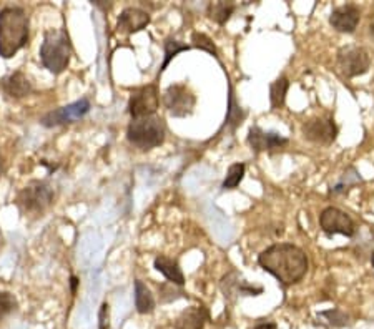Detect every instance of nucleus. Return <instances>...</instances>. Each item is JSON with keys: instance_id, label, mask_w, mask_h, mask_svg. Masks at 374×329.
<instances>
[{"instance_id": "nucleus-1", "label": "nucleus", "mask_w": 374, "mask_h": 329, "mask_svg": "<svg viewBox=\"0 0 374 329\" xmlns=\"http://www.w3.org/2000/svg\"><path fill=\"white\" fill-rule=\"evenodd\" d=\"M258 263L284 286L296 285L308 273V256L291 243L271 244L258 256Z\"/></svg>"}, {"instance_id": "nucleus-2", "label": "nucleus", "mask_w": 374, "mask_h": 329, "mask_svg": "<svg viewBox=\"0 0 374 329\" xmlns=\"http://www.w3.org/2000/svg\"><path fill=\"white\" fill-rule=\"evenodd\" d=\"M29 17L24 8L6 7L0 10V57L12 58L27 45Z\"/></svg>"}, {"instance_id": "nucleus-3", "label": "nucleus", "mask_w": 374, "mask_h": 329, "mask_svg": "<svg viewBox=\"0 0 374 329\" xmlns=\"http://www.w3.org/2000/svg\"><path fill=\"white\" fill-rule=\"evenodd\" d=\"M72 55L70 39L65 31L62 28H52L45 32L44 42L40 47V60L42 65L52 74L58 75L69 67Z\"/></svg>"}, {"instance_id": "nucleus-4", "label": "nucleus", "mask_w": 374, "mask_h": 329, "mask_svg": "<svg viewBox=\"0 0 374 329\" xmlns=\"http://www.w3.org/2000/svg\"><path fill=\"white\" fill-rule=\"evenodd\" d=\"M165 124L160 117H143L135 118L130 121L129 128H127V140L135 149L148 151L156 149L165 142Z\"/></svg>"}, {"instance_id": "nucleus-5", "label": "nucleus", "mask_w": 374, "mask_h": 329, "mask_svg": "<svg viewBox=\"0 0 374 329\" xmlns=\"http://www.w3.org/2000/svg\"><path fill=\"white\" fill-rule=\"evenodd\" d=\"M54 189L45 181H32L17 196V206L24 214H42L52 205Z\"/></svg>"}, {"instance_id": "nucleus-6", "label": "nucleus", "mask_w": 374, "mask_h": 329, "mask_svg": "<svg viewBox=\"0 0 374 329\" xmlns=\"http://www.w3.org/2000/svg\"><path fill=\"white\" fill-rule=\"evenodd\" d=\"M163 103L170 115L175 118H185L193 113L197 96L185 83H173L165 90Z\"/></svg>"}, {"instance_id": "nucleus-7", "label": "nucleus", "mask_w": 374, "mask_h": 329, "mask_svg": "<svg viewBox=\"0 0 374 329\" xmlns=\"http://www.w3.org/2000/svg\"><path fill=\"white\" fill-rule=\"evenodd\" d=\"M338 69L346 78L364 75L371 67V57L363 47H343L336 57Z\"/></svg>"}, {"instance_id": "nucleus-8", "label": "nucleus", "mask_w": 374, "mask_h": 329, "mask_svg": "<svg viewBox=\"0 0 374 329\" xmlns=\"http://www.w3.org/2000/svg\"><path fill=\"white\" fill-rule=\"evenodd\" d=\"M338 125L331 117H313L306 120L301 126L304 140L316 143V145L328 146L338 138Z\"/></svg>"}, {"instance_id": "nucleus-9", "label": "nucleus", "mask_w": 374, "mask_h": 329, "mask_svg": "<svg viewBox=\"0 0 374 329\" xmlns=\"http://www.w3.org/2000/svg\"><path fill=\"white\" fill-rule=\"evenodd\" d=\"M158 107H160V94L158 87H156L155 83L140 87L137 90L131 92V96L129 100V113L131 115V120L155 115Z\"/></svg>"}, {"instance_id": "nucleus-10", "label": "nucleus", "mask_w": 374, "mask_h": 329, "mask_svg": "<svg viewBox=\"0 0 374 329\" xmlns=\"http://www.w3.org/2000/svg\"><path fill=\"white\" fill-rule=\"evenodd\" d=\"M320 226L326 235H344V236H355L356 225L352 218L343 210L334 208V206H328L320 214Z\"/></svg>"}, {"instance_id": "nucleus-11", "label": "nucleus", "mask_w": 374, "mask_h": 329, "mask_svg": "<svg viewBox=\"0 0 374 329\" xmlns=\"http://www.w3.org/2000/svg\"><path fill=\"white\" fill-rule=\"evenodd\" d=\"M90 110V102L87 99H80L76 102L65 105V107H60L54 112H49L47 115L42 118V125L49 126H58V125H65V124H74V121L83 118Z\"/></svg>"}, {"instance_id": "nucleus-12", "label": "nucleus", "mask_w": 374, "mask_h": 329, "mask_svg": "<svg viewBox=\"0 0 374 329\" xmlns=\"http://www.w3.org/2000/svg\"><path fill=\"white\" fill-rule=\"evenodd\" d=\"M248 143L254 153L261 151H276L282 150L290 143L286 137L275 132H265L258 125H253L248 132Z\"/></svg>"}, {"instance_id": "nucleus-13", "label": "nucleus", "mask_w": 374, "mask_h": 329, "mask_svg": "<svg viewBox=\"0 0 374 329\" xmlns=\"http://www.w3.org/2000/svg\"><path fill=\"white\" fill-rule=\"evenodd\" d=\"M359 19H361L359 7H356L355 3H344V6H339L331 12L330 24L334 31L341 33H352L356 28H358Z\"/></svg>"}, {"instance_id": "nucleus-14", "label": "nucleus", "mask_w": 374, "mask_h": 329, "mask_svg": "<svg viewBox=\"0 0 374 329\" xmlns=\"http://www.w3.org/2000/svg\"><path fill=\"white\" fill-rule=\"evenodd\" d=\"M222 291L225 298L235 301L238 296H260L263 294L261 286L248 285L236 271H231L222 280Z\"/></svg>"}, {"instance_id": "nucleus-15", "label": "nucleus", "mask_w": 374, "mask_h": 329, "mask_svg": "<svg viewBox=\"0 0 374 329\" xmlns=\"http://www.w3.org/2000/svg\"><path fill=\"white\" fill-rule=\"evenodd\" d=\"M148 24H150V15H148V12L137 7H129L122 12L120 17H118L117 28L118 32L123 33H135L143 31Z\"/></svg>"}, {"instance_id": "nucleus-16", "label": "nucleus", "mask_w": 374, "mask_h": 329, "mask_svg": "<svg viewBox=\"0 0 374 329\" xmlns=\"http://www.w3.org/2000/svg\"><path fill=\"white\" fill-rule=\"evenodd\" d=\"M210 319V313L205 306H191L181 313L173 323L175 329H203Z\"/></svg>"}, {"instance_id": "nucleus-17", "label": "nucleus", "mask_w": 374, "mask_h": 329, "mask_svg": "<svg viewBox=\"0 0 374 329\" xmlns=\"http://www.w3.org/2000/svg\"><path fill=\"white\" fill-rule=\"evenodd\" d=\"M0 88L10 99H24V96H27L32 92L31 82H29V78L25 77L22 71H15V74L0 80Z\"/></svg>"}, {"instance_id": "nucleus-18", "label": "nucleus", "mask_w": 374, "mask_h": 329, "mask_svg": "<svg viewBox=\"0 0 374 329\" xmlns=\"http://www.w3.org/2000/svg\"><path fill=\"white\" fill-rule=\"evenodd\" d=\"M153 267H155L156 271L167 278L168 282H173V285L180 286V288L185 285L184 271H181L180 264H178L175 260L168 258V256L165 255H160L156 256L155 261H153Z\"/></svg>"}, {"instance_id": "nucleus-19", "label": "nucleus", "mask_w": 374, "mask_h": 329, "mask_svg": "<svg viewBox=\"0 0 374 329\" xmlns=\"http://www.w3.org/2000/svg\"><path fill=\"white\" fill-rule=\"evenodd\" d=\"M135 307L140 314H150L155 310V298L143 281H135Z\"/></svg>"}, {"instance_id": "nucleus-20", "label": "nucleus", "mask_w": 374, "mask_h": 329, "mask_svg": "<svg viewBox=\"0 0 374 329\" xmlns=\"http://www.w3.org/2000/svg\"><path fill=\"white\" fill-rule=\"evenodd\" d=\"M235 10H236L235 2H225V0H220V2H210L206 6L208 19L213 20V22L218 25L227 24Z\"/></svg>"}, {"instance_id": "nucleus-21", "label": "nucleus", "mask_w": 374, "mask_h": 329, "mask_svg": "<svg viewBox=\"0 0 374 329\" xmlns=\"http://www.w3.org/2000/svg\"><path fill=\"white\" fill-rule=\"evenodd\" d=\"M245 118H246V112L240 107V103L236 102L235 92H233L231 85H229L228 110H227V118H225V125H227L231 132H235L238 126L243 124Z\"/></svg>"}, {"instance_id": "nucleus-22", "label": "nucleus", "mask_w": 374, "mask_h": 329, "mask_svg": "<svg viewBox=\"0 0 374 329\" xmlns=\"http://www.w3.org/2000/svg\"><path fill=\"white\" fill-rule=\"evenodd\" d=\"M288 88H290V82H288L286 77H279L278 80H275L270 85V102L271 108L276 110L279 107H283L284 100H286Z\"/></svg>"}, {"instance_id": "nucleus-23", "label": "nucleus", "mask_w": 374, "mask_h": 329, "mask_svg": "<svg viewBox=\"0 0 374 329\" xmlns=\"http://www.w3.org/2000/svg\"><path fill=\"white\" fill-rule=\"evenodd\" d=\"M190 49H191L190 45L181 44V42H178L177 39H172V37L165 40V60H163V63H161V67H160V74H161V71H165V69L168 67V63L172 62L178 53L186 52V50H190Z\"/></svg>"}, {"instance_id": "nucleus-24", "label": "nucleus", "mask_w": 374, "mask_h": 329, "mask_svg": "<svg viewBox=\"0 0 374 329\" xmlns=\"http://www.w3.org/2000/svg\"><path fill=\"white\" fill-rule=\"evenodd\" d=\"M363 181V178L359 176V173L355 170V168H348L346 171L343 173L341 178H339V181L336 185H334L333 188H331V193H343V192H348L351 187H355V185H358Z\"/></svg>"}, {"instance_id": "nucleus-25", "label": "nucleus", "mask_w": 374, "mask_h": 329, "mask_svg": "<svg viewBox=\"0 0 374 329\" xmlns=\"http://www.w3.org/2000/svg\"><path fill=\"white\" fill-rule=\"evenodd\" d=\"M245 170H246L245 163H233L231 167L228 168L227 178L223 180L222 188L223 189H235L238 185L241 183V180H243Z\"/></svg>"}, {"instance_id": "nucleus-26", "label": "nucleus", "mask_w": 374, "mask_h": 329, "mask_svg": "<svg viewBox=\"0 0 374 329\" xmlns=\"http://www.w3.org/2000/svg\"><path fill=\"white\" fill-rule=\"evenodd\" d=\"M191 42H193L195 49L203 50V52L213 55V57H218V49H216L213 40H211L208 35H205V33L193 32L191 33Z\"/></svg>"}, {"instance_id": "nucleus-27", "label": "nucleus", "mask_w": 374, "mask_h": 329, "mask_svg": "<svg viewBox=\"0 0 374 329\" xmlns=\"http://www.w3.org/2000/svg\"><path fill=\"white\" fill-rule=\"evenodd\" d=\"M158 291H160V301L161 303H172V301H177V299L186 296L185 291L177 288V285H173V282H163V285L158 286Z\"/></svg>"}, {"instance_id": "nucleus-28", "label": "nucleus", "mask_w": 374, "mask_h": 329, "mask_svg": "<svg viewBox=\"0 0 374 329\" xmlns=\"http://www.w3.org/2000/svg\"><path fill=\"white\" fill-rule=\"evenodd\" d=\"M323 318H326L330 321L331 326H336V328H343V326H346L348 323V314L344 313V311L341 310H338V307H333V310H328V311H323L321 313Z\"/></svg>"}, {"instance_id": "nucleus-29", "label": "nucleus", "mask_w": 374, "mask_h": 329, "mask_svg": "<svg viewBox=\"0 0 374 329\" xmlns=\"http://www.w3.org/2000/svg\"><path fill=\"white\" fill-rule=\"evenodd\" d=\"M15 310H17V299L14 298V294L0 291V319L6 318V316H8Z\"/></svg>"}, {"instance_id": "nucleus-30", "label": "nucleus", "mask_w": 374, "mask_h": 329, "mask_svg": "<svg viewBox=\"0 0 374 329\" xmlns=\"http://www.w3.org/2000/svg\"><path fill=\"white\" fill-rule=\"evenodd\" d=\"M108 326H110V306L107 303H104L99 311V329H108Z\"/></svg>"}, {"instance_id": "nucleus-31", "label": "nucleus", "mask_w": 374, "mask_h": 329, "mask_svg": "<svg viewBox=\"0 0 374 329\" xmlns=\"http://www.w3.org/2000/svg\"><path fill=\"white\" fill-rule=\"evenodd\" d=\"M254 329H276L275 323H258Z\"/></svg>"}, {"instance_id": "nucleus-32", "label": "nucleus", "mask_w": 374, "mask_h": 329, "mask_svg": "<svg viewBox=\"0 0 374 329\" xmlns=\"http://www.w3.org/2000/svg\"><path fill=\"white\" fill-rule=\"evenodd\" d=\"M76 282H79V281H76V278H72V291H74V293L76 289Z\"/></svg>"}, {"instance_id": "nucleus-33", "label": "nucleus", "mask_w": 374, "mask_h": 329, "mask_svg": "<svg viewBox=\"0 0 374 329\" xmlns=\"http://www.w3.org/2000/svg\"><path fill=\"white\" fill-rule=\"evenodd\" d=\"M369 33H371V37L374 39V24L371 25V27H369Z\"/></svg>"}, {"instance_id": "nucleus-34", "label": "nucleus", "mask_w": 374, "mask_h": 329, "mask_svg": "<svg viewBox=\"0 0 374 329\" xmlns=\"http://www.w3.org/2000/svg\"><path fill=\"white\" fill-rule=\"evenodd\" d=\"M0 173H2V157H0Z\"/></svg>"}, {"instance_id": "nucleus-35", "label": "nucleus", "mask_w": 374, "mask_h": 329, "mask_svg": "<svg viewBox=\"0 0 374 329\" xmlns=\"http://www.w3.org/2000/svg\"><path fill=\"white\" fill-rule=\"evenodd\" d=\"M371 263H373V267H374V253H373V256H371Z\"/></svg>"}]
</instances>
